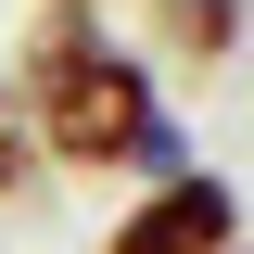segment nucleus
Listing matches in <instances>:
<instances>
[{
    "label": "nucleus",
    "instance_id": "nucleus-1",
    "mask_svg": "<svg viewBox=\"0 0 254 254\" xmlns=\"http://www.w3.org/2000/svg\"><path fill=\"white\" fill-rule=\"evenodd\" d=\"M13 102H26V140L64 165V178H115V165H153L165 178V165H190L178 127H165L153 64L127 51V38H102V13H38Z\"/></svg>",
    "mask_w": 254,
    "mask_h": 254
},
{
    "label": "nucleus",
    "instance_id": "nucleus-3",
    "mask_svg": "<svg viewBox=\"0 0 254 254\" xmlns=\"http://www.w3.org/2000/svg\"><path fill=\"white\" fill-rule=\"evenodd\" d=\"M153 38L178 64H229L242 51V0H153Z\"/></svg>",
    "mask_w": 254,
    "mask_h": 254
},
{
    "label": "nucleus",
    "instance_id": "nucleus-2",
    "mask_svg": "<svg viewBox=\"0 0 254 254\" xmlns=\"http://www.w3.org/2000/svg\"><path fill=\"white\" fill-rule=\"evenodd\" d=\"M229 242H242V190H229L216 165H165V178L102 229V254H229Z\"/></svg>",
    "mask_w": 254,
    "mask_h": 254
},
{
    "label": "nucleus",
    "instance_id": "nucleus-6",
    "mask_svg": "<svg viewBox=\"0 0 254 254\" xmlns=\"http://www.w3.org/2000/svg\"><path fill=\"white\" fill-rule=\"evenodd\" d=\"M229 254H254V242H229Z\"/></svg>",
    "mask_w": 254,
    "mask_h": 254
},
{
    "label": "nucleus",
    "instance_id": "nucleus-5",
    "mask_svg": "<svg viewBox=\"0 0 254 254\" xmlns=\"http://www.w3.org/2000/svg\"><path fill=\"white\" fill-rule=\"evenodd\" d=\"M51 13H102V0H51Z\"/></svg>",
    "mask_w": 254,
    "mask_h": 254
},
{
    "label": "nucleus",
    "instance_id": "nucleus-4",
    "mask_svg": "<svg viewBox=\"0 0 254 254\" xmlns=\"http://www.w3.org/2000/svg\"><path fill=\"white\" fill-rule=\"evenodd\" d=\"M26 165H38V140H26V102L0 89V190H26Z\"/></svg>",
    "mask_w": 254,
    "mask_h": 254
}]
</instances>
